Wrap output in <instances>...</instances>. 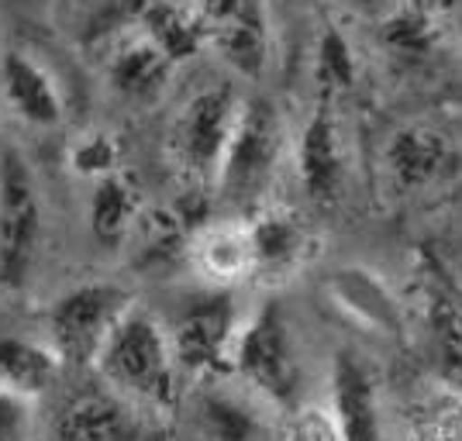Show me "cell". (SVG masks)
Segmentation results:
<instances>
[{
  "instance_id": "cell-10",
  "label": "cell",
  "mask_w": 462,
  "mask_h": 441,
  "mask_svg": "<svg viewBox=\"0 0 462 441\" xmlns=\"http://www.w3.org/2000/svg\"><path fill=\"white\" fill-rule=\"evenodd\" d=\"M252 245H255V280L263 287H283L310 266L318 238L297 211L283 204H266L249 214Z\"/></svg>"
},
{
  "instance_id": "cell-15",
  "label": "cell",
  "mask_w": 462,
  "mask_h": 441,
  "mask_svg": "<svg viewBox=\"0 0 462 441\" xmlns=\"http://www.w3.org/2000/svg\"><path fill=\"white\" fill-rule=\"evenodd\" d=\"M328 410L338 424V438H376L383 435L380 424V393L359 363V355L342 352L331 369V390H328Z\"/></svg>"
},
{
  "instance_id": "cell-19",
  "label": "cell",
  "mask_w": 462,
  "mask_h": 441,
  "mask_svg": "<svg viewBox=\"0 0 462 441\" xmlns=\"http://www.w3.org/2000/svg\"><path fill=\"white\" fill-rule=\"evenodd\" d=\"M62 365L66 363L49 342H32L18 335L0 338V386L11 393L42 400L56 386Z\"/></svg>"
},
{
  "instance_id": "cell-7",
  "label": "cell",
  "mask_w": 462,
  "mask_h": 441,
  "mask_svg": "<svg viewBox=\"0 0 462 441\" xmlns=\"http://www.w3.org/2000/svg\"><path fill=\"white\" fill-rule=\"evenodd\" d=\"M42 242V193L18 149L0 152V287H21Z\"/></svg>"
},
{
  "instance_id": "cell-17",
  "label": "cell",
  "mask_w": 462,
  "mask_h": 441,
  "mask_svg": "<svg viewBox=\"0 0 462 441\" xmlns=\"http://www.w3.org/2000/svg\"><path fill=\"white\" fill-rule=\"evenodd\" d=\"M173 66V56L142 28L138 35H128L115 45L111 62H107V79L121 96L152 100L166 90Z\"/></svg>"
},
{
  "instance_id": "cell-21",
  "label": "cell",
  "mask_w": 462,
  "mask_h": 441,
  "mask_svg": "<svg viewBox=\"0 0 462 441\" xmlns=\"http://www.w3.org/2000/svg\"><path fill=\"white\" fill-rule=\"evenodd\" d=\"M352 77H356V59H352V49L348 41L328 28L321 41H318V52H314V79H318V94L321 96H338L342 90L352 87Z\"/></svg>"
},
{
  "instance_id": "cell-16",
  "label": "cell",
  "mask_w": 462,
  "mask_h": 441,
  "mask_svg": "<svg viewBox=\"0 0 462 441\" xmlns=\"http://www.w3.org/2000/svg\"><path fill=\"white\" fill-rule=\"evenodd\" d=\"M328 297L331 304L342 310L346 317H352L359 327H366L373 335H401L404 331V317L397 300L390 297V289L376 280V272L369 269H338L328 283Z\"/></svg>"
},
{
  "instance_id": "cell-1",
  "label": "cell",
  "mask_w": 462,
  "mask_h": 441,
  "mask_svg": "<svg viewBox=\"0 0 462 441\" xmlns=\"http://www.w3.org/2000/svg\"><path fill=\"white\" fill-rule=\"evenodd\" d=\"M94 372L100 376V383L135 400L149 414H170L183 397V369L176 359L170 327L142 304H135L117 321L115 335L97 355Z\"/></svg>"
},
{
  "instance_id": "cell-4",
  "label": "cell",
  "mask_w": 462,
  "mask_h": 441,
  "mask_svg": "<svg viewBox=\"0 0 462 441\" xmlns=\"http://www.w3.org/2000/svg\"><path fill=\"white\" fill-rule=\"evenodd\" d=\"M242 111V96L231 83H208L190 94L170 124V159L176 176L197 197L214 200V179L228 149L231 128Z\"/></svg>"
},
{
  "instance_id": "cell-12",
  "label": "cell",
  "mask_w": 462,
  "mask_h": 441,
  "mask_svg": "<svg viewBox=\"0 0 462 441\" xmlns=\"http://www.w3.org/2000/svg\"><path fill=\"white\" fill-rule=\"evenodd\" d=\"M293 162L300 173V187L310 200L331 204L346 173V145H342L338 117H335V96L318 94V104L293 149Z\"/></svg>"
},
{
  "instance_id": "cell-22",
  "label": "cell",
  "mask_w": 462,
  "mask_h": 441,
  "mask_svg": "<svg viewBox=\"0 0 462 441\" xmlns=\"http://www.w3.org/2000/svg\"><path fill=\"white\" fill-rule=\"evenodd\" d=\"M69 166H73V173L87 176V179H100V176L121 170V149H117L115 134L83 132L79 138H73Z\"/></svg>"
},
{
  "instance_id": "cell-20",
  "label": "cell",
  "mask_w": 462,
  "mask_h": 441,
  "mask_svg": "<svg viewBox=\"0 0 462 441\" xmlns=\"http://www.w3.org/2000/svg\"><path fill=\"white\" fill-rule=\"evenodd\" d=\"M145 211L138 187L125 170L94 179L90 193V231L100 245H125L135 228L138 214Z\"/></svg>"
},
{
  "instance_id": "cell-6",
  "label": "cell",
  "mask_w": 462,
  "mask_h": 441,
  "mask_svg": "<svg viewBox=\"0 0 462 441\" xmlns=\"http://www.w3.org/2000/svg\"><path fill=\"white\" fill-rule=\"evenodd\" d=\"M242 321L245 317L235 308L231 289L204 287V293L187 297L183 308H176V314L166 321L183 376L211 380L231 372V355Z\"/></svg>"
},
{
  "instance_id": "cell-9",
  "label": "cell",
  "mask_w": 462,
  "mask_h": 441,
  "mask_svg": "<svg viewBox=\"0 0 462 441\" xmlns=\"http://www.w3.org/2000/svg\"><path fill=\"white\" fill-rule=\"evenodd\" d=\"M187 266L204 287L235 289L255 280L252 221L245 214H217L197 221L187 242Z\"/></svg>"
},
{
  "instance_id": "cell-18",
  "label": "cell",
  "mask_w": 462,
  "mask_h": 441,
  "mask_svg": "<svg viewBox=\"0 0 462 441\" xmlns=\"http://www.w3.org/2000/svg\"><path fill=\"white\" fill-rule=\"evenodd\" d=\"M266 403L252 390L235 393L225 386H204L197 393V431L208 438H255V435H273L280 424H270V414H263ZM270 410V407H266Z\"/></svg>"
},
{
  "instance_id": "cell-5",
  "label": "cell",
  "mask_w": 462,
  "mask_h": 441,
  "mask_svg": "<svg viewBox=\"0 0 462 441\" xmlns=\"http://www.w3.org/2000/svg\"><path fill=\"white\" fill-rule=\"evenodd\" d=\"M135 304V293L121 283H83L66 289L45 310V342L66 365L94 369L117 321Z\"/></svg>"
},
{
  "instance_id": "cell-11",
  "label": "cell",
  "mask_w": 462,
  "mask_h": 441,
  "mask_svg": "<svg viewBox=\"0 0 462 441\" xmlns=\"http://www.w3.org/2000/svg\"><path fill=\"white\" fill-rule=\"evenodd\" d=\"M459 152L456 145L435 128L424 124H407L401 132L390 134L383 152L386 187L397 197H414V193L431 190L445 176L456 173Z\"/></svg>"
},
{
  "instance_id": "cell-3",
  "label": "cell",
  "mask_w": 462,
  "mask_h": 441,
  "mask_svg": "<svg viewBox=\"0 0 462 441\" xmlns=\"http://www.w3.org/2000/svg\"><path fill=\"white\" fill-rule=\"evenodd\" d=\"M231 372L280 418L308 403V363L280 304L270 300L242 321Z\"/></svg>"
},
{
  "instance_id": "cell-13",
  "label": "cell",
  "mask_w": 462,
  "mask_h": 441,
  "mask_svg": "<svg viewBox=\"0 0 462 441\" xmlns=\"http://www.w3.org/2000/svg\"><path fill=\"white\" fill-rule=\"evenodd\" d=\"M0 94L11 115L28 128H59L66 117V100L56 73L35 52L11 49L0 62Z\"/></svg>"
},
{
  "instance_id": "cell-8",
  "label": "cell",
  "mask_w": 462,
  "mask_h": 441,
  "mask_svg": "<svg viewBox=\"0 0 462 441\" xmlns=\"http://www.w3.org/2000/svg\"><path fill=\"white\" fill-rule=\"evenodd\" d=\"M204 45L242 77H263L270 62V14L263 0H190Z\"/></svg>"
},
{
  "instance_id": "cell-14",
  "label": "cell",
  "mask_w": 462,
  "mask_h": 441,
  "mask_svg": "<svg viewBox=\"0 0 462 441\" xmlns=\"http://www.w3.org/2000/svg\"><path fill=\"white\" fill-rule=\"evenodd\" d=\"M145 407L121 397L104 383V390H83L59 410V438H138L145 435Z\"/></svg>"
},
{
  "instance_id": "cell-23",
  "label": "cell",
  "mask_w": 462,
  "mask_h": 441,
  "mask_svg": "<svg viewBox=\"0 0 462 441\" xmlns=\"http://www.w3.org/2000/svg\"><path fill=\"white\" fill-rule=\"evenodd\" d=\"M35 403L39 400L11 393V390L0 386V438H24V435H32Z\"/></svg>"
},
{
  "instance_id": "cell-24",
  "label": "cell",
  "mask_w": 462,
  "mask_h": 441,
  "mask_svg": "<svg viewBox=\"0 0 462 441\" xmlns=\"http://www.w3.org/2000/svg\"><path fill=\"white\" fill-rule=\"evenodd\" d=\"M338 4H346V7H356V11H376L383 0H338Z\"/></svg>"
},
{
  "instance_id": "cell-2",
  "label": "cell",
  "mask_w": 462,
  "mask_h": 441,
  "mask_svg": "<svg viewBox=\"0 0 462 441\" xmlns=\"http://www.w3.org/2000/svg\"><path fill=\"white\" fill-rule=\"evenodd\" d=\"M290 155L293 149L280 107L270 96L242 100V111L231 128L228 149L214 179V204L225 214H245V217L266 207Z\"/></svg>"
}]
</instances>
